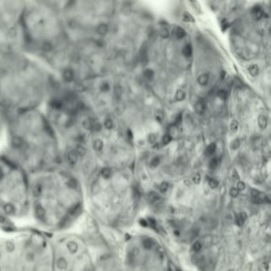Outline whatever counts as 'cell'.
<instances>
[{"label":"cell","mask_w":271,"mask_h":271,"mask_svg":"<svg viewBox=\"0 0 271 271\" xmlns=\"http://www.w3.org/2000/svg\"><path fill=\"white\" fill-rule=\"evenodd\" d=\"M0 156L28 175L62 168V148L41 109L6 112Z\"/></svg>","instance_id":"6da1fadb"},{"label":"cell","mask_w":271,"mask_h":271,"mask_svg":"<svg viewBox=\"0 0 271 271\" xmlns=\"http://www.w3.org/2000/svg\"><path fill=\"white\" fill-rule=\"evenodd\" d=\"M32 227L50 235L74 228L84 214V185L63 168L29 176Z\"/></svg>","instance_id":"7a4b0ae2"},{"label":"cell","mask_w":271,"mask_h":271,"mask_svg":"<svg viewBox=\"0 0 271 271\" xmlns=\"http://www.w3.org/2000/svg\"><path fill=\"white\" fill-rule=\"evenodd\" d=\"M58 81L45 64L23 50L0 55V108L41 109Z\"/></svg>","instance_id":"3957f363"},{"label":"cell","mask_w":271,"mask_h":271,"mask_svg":"<svg viewBox=\"0 0 271 271\" xmlns=\"http://www.w3.org/2000/svg\"><path fill=\"white\" fill-rule=\"evenodd\" d=\"M22 50L45 64L55 75L71 45L60 1H25L22 14Z\"/></svg>","instance_id":"277c9868"},{"label":"cell","mask_w":271,"mask_h":271,"mask_svg":"<svg viewBox=\"0 0 271 271\" xmlns=\"http://www.w3.org/2000/svg\"><path fill=\"white\" fill-rule=\"evenodd\" d=\"M64 151L87 145L96 117L89 116L90 106L76 88L59 80L41 108Z\"/></svg>","instance_id":"5b68a950"},{"label":"cell","mask_w":271,"mask_h":271,"mask_svg":"<svg viewBox=\"0 0 271 271\" xmlns=\"http://www.w3.org/2000/svg\"><path fill=\"white\" fill-rule=\"evenodd\" d=\"M52 235L33 227L0 230V271H52Z\"/></svg>","instance_id":"8992f818"},{"label":"cell","mask_w":271,"mask_h":271,"mask_svg":"<svg viewBox=\"0 0 271 271\" xmlns=\"http://www.w3.org/2000/svg\"><path fill=\"white\" fill-rule=\"evenodd\" d=\"M32 227L29 178L0 156V230Z\"/></svg>","instance_id":"52a82bcc"},{"label":"cell","mask_w":271,"mask_h":271,"mask_svg":"<svg viewBox=\"0 0 271 271\" xmlns=\"http://www.w3.org/2000/svg\"><path fill=\"white\" fill-rule=\"evenodd\" d=\"M52 271H97L84 235L76 228L52 235Z\"/></svg>","instance_id":"ba28073f"},{"label":"cell","mask_w":271,"mask_h":271,"mask_svg":"<svg viewBox=\"0 0 271 271\" xmlns=\"http://www.w3.org/2000/svg\"><path fill=\"white\" fill-rule=\"evenodd\" d=\"M25 1L0 0V55L22 50Z\"/></svg>","instance_id":"9c48e42d"},{"label":"cell","mask_w":271,"mask_h":271,"mask_svg":"<svg viewBox=\"0 0 271 271\" xmlns=\"http://www.w3.org/2000/svg\"><path fill=\"white\" fill-rule=\"evenodd\" d=\"M186 31L185 29H183L182 27H180V26H177L176 27L174 30H173V36L175 37L176 39H178V40H181V39H183L186 36Z\"/></svg>","instance_id":"30bf717a"},{"label":"cell","mask_w":271,"mask_h":271,"mask_svg":"<svg viewBox=\"0 0 271 271\" xmlns=\"http://www.w3.org/2000/svg\"><path fill=\"white\" fill-rule=\"evenodd\" d=\"M205 109H206V104L204 100H198V101H196V103L195 104V110H196V113L202 115V114L204 113Z\"/></svg>","instance_id":"8fae6325"},{"label":"cell","mask_w":271,"mask_h":271,"mask_svg":"<svg viewBox=\"0 0 271 271\" xmlns=\"http://www.w3.org/2000/svg\"><path fill=\"white\" fill-rule=\"evenodd\" d=\"M140 61L142 65H146L149 63V55L147 49H142L140 52Z\"/></svg>","instance_id":"7c38bea8"},{"label":"cell","mask_w":271,"mask_h":271,"mask_svg":"<svg viewBox=\"0 0 271 271\" xmlns=\"http://www.w3.org/2000/svg\"><path fill=\"white\" fill-rule=\"evenodd\" d=\"M208 81H209V76L207 73L201 74L200 76H199L198 79H197V82L201 86H206L208 84Z\"/></svg>","instance_id":"4fadbf2b"},{"label":"cell","mask_w":271,"mask_h":271,"mask_svg":"<svg viewBox=\"0 0 271 271\" xmlns=\"http://www.w3.org/2000/svg\"><path fill=\"white\" fill-rule=\"evenodd\" d=\"M258 126H259V127L261 130L265 129L268 126L267 118L265 117V116H263V115H261V116H259V117H258Z\"/></svg>","instance_id":"5bb4252c"},{"label":"cell","mask_w":271,"mask_h":271,"mask_svg":"<svg viewBox=\"0 0 271 271\" xmlns=\"http://www.w3.org/2000/svg\"><path fill=\"white\" fill-rule=\"evenodd\" d=\"M215 150H216V144L215 142H212L206 147L204 153H205L206 156L209 157V156H212L215 152Z\"/></svg>","instance_id":"9a60e30c"},{"label":"cell","mask_w":271,"mask_h":271,"mask_svg":"<svg viewBox=\"0 0 271 271\" xmlns=\"http://www.w3.org/2000/svg\"><path fill=\"white\" fill-rule=\"evenodd\" d=\"M183 55L187 58H189L192 55V46L191 44H186L182 49Z\"/></svg>","instance_id":"2e32d148"},{"label":"cell","mask_w":271,"mask_h":271,"mask_svg":"<svg viewBox=\"0 0 271 271\" xmlns=\"http://www.w3.org/2000/svg\"><path fill=\"white\" fill-rule=\"evenodd\" d=\"M122 94H123V88H122V87L119 86V85L115 86L113 90L114 99L116 100H119L120 98H121Z\"/></svg>","instance_id":"e0dca14e"},{"label":"cell","mask_w":271,"mask_h":271,"mask_svg":"<svg viewBox=\"0 0 271 271\" xmlns=\"http://www.w3.org/2000/svg\"><path fill=\"white\" fill-rule=\"evenodd\" d=\"M99 90L102 93L108 92L111 90V86H110L109 83L107 81H102L99 85Z\"/></svg>","instance_id":"ac0fdd59"},{"label":"cell","mask_w":271,"mask_h":271,"mask_svg":"<svg viewBox=\"0 0 271 271\" xmlns=\"http://www.w3.org/2000/svg\"><path fill=\"white\" fill-rule=\"evenodd\" d=\"M248 72L250 73V75L253 77H256L259 73V68L257 65H251L248 68Z\"/></svg>","instance_id":"d6986e66"},{"label":"cell","mask_w":271,"mask_h":271,"mask_svg":"<svg viewBox=\"0 0 271 271\" xmlns=\"http://www.w3.org/2000/svg\"><path fill=\"white\" fill-rule=\"evenodd\" d=\"M143 77L147 81H152L154 77V71L151 69H146L143 72Z\"/></svg>","instance_id":"ffe728a7"},{"label":"cell","mask_w":271,"mask_h":271,"mask_svg":"<svg viewBox=\"0 0 271 271\" xmlns=\"http://www.w3.org/2000/svg\"><path fill=\"white\" fill-rule=\"evenodd\" d=\"M158 33H159L160 37L163 39H166L169 37V30L167 27L162 26L158 30Z\"/></svg>","instance_id":"44dd1931"},{"label":"cell","mask_w":271,"mask_h":271,"mask_svg":"<svg viewBox=\"0 0 271 271\" xmlns=\"http://www.w3.org/2000/svg\"><path fill=\"white\" fill-rule=\"evenodd\" d=\"M103 127L105 128L108 131H111V130L113 129L114 127V122L112 119L110 118H107L104 122V124H103Z\"/></svg>","instance_id":"7402d4cb"},{"label":"cell","mask_w":271,"mask_h":271,"mask_svg":"<svg viewBox=\"0 0 271 271\" xmlns=\"http://www.w3.org/2000/svg\"><path fill=\"white\" fill-rule=\"evenodd\" d=\"M147 198L150 203H154V202H157L160 200V196L157 192H150L147 196Z\"/></svg>","instance_id":"603a6c76"},{"label":"cell","mask_w":271,"mask_h":271,"mask_svg":"<svg viewBox=\"0 0 271 271\" xmlns=\"http://www.w3.org/2000/svg\"><path fill=\"white\" fill-rule=\"evenodd\" d=\"M182 19L183 21L185 22H195L194 18L192 17V15L189 12H184L182 15Z\"/></svg>","instance_id":"cb8c5ba5"},{"label":"cell","mask_w":271,"mask_h":271,"mask_svg":"<svg viewBox=\"0 0 271 271\" xmlns=\"http://www.w3.org/2000/svg\"><path fill=\"white\" fill-rule=\"evenodd\" d=\"M240 146H241L240 139H238V138H237V139H234V140L231 142V145H230V147H231V149L232 150H237L239 149Z\"/></svg>","instance_id":"d4e9b609"},{"label":"cell","mask_w":271,"mask_h":271,"mask_svg":"<svg viewBox=\"0 0 271 271\" xmlns=\"http://www.w3.org/2000/svg\"><path fill=\"white\" fill-rule=\"evenodd\" d=\"M185 92L182 89H178V90L176 92L175 94V99L177 101H182V100H185Z\"/></svg>","instance_id":"484cf974"},{"label":"cell","mask_w":271,"mask_h":271,"mask_svg":"<svg viewBox=\"0 0 271 271\" xmlns=\"http://www.w3.org/2000/svg\"><path fill=\"white\" fill-rule=\"evenodd\" d=\"M238 129V122L237 120H232L230 124V131L231 134H235Z\"/></svg>","instance_id":"4316f807"},{"label":"cell","mask_w":271,"mask_h":271,"mask_svg":"<svg viewBox=\"0 0 271 271\" xmlns=\"http://www.w3.org/2000/svg\"><path fill=\"white\" fill-rule=\"evenodd\" d=\"M172 140H173V138L171 137V135H169V133H168V134H165V135L162 137V145H163V146H166V145H168L169 143H170Z\"/></svg>","instance_id":"83f0119b"},{"label":"cell","mask_w":271,"mask_h":271,"mask_svg":"<svg viewBox=\"0 0 271 271\" xmlns=\"http://www.w3.org/2000/svg\"><path fill=\"white\" fill-rule=\"evenodd\" d=\"M142 246L146 250H150L152 247V241L150 238H144L142 240Z\"/></svg>","instance_id":"f1b7e54d"},{"label":"cell","mask_w":271,"mask_h":271,"mask_svg":"<svg viewBox=\"0 0 271 271\" xmlns=\"http://www.w3.org/2000/svg\"><path fill=\"white\" fill-rule=\"evenodd\" d=\"M218 164H219V162H218L217 158H213L210 160L209 164H208V167H209L210 169H215L218 166Z\"/></svg>","instance_id":"f546056e"},{"label":"cell","mask_w":271,"mask_h":271,"mask_svg":"<svg viewBox=\"0 0 271 271\" xmlns=\"http://www.w3.org/2000/svg\"><path fill=\"white\" fill-rule=\"evenodd\" d=\"M159 164H160V158L158 156H155V157H154V158H152L150 165L152 168H156L158 167V165H159Z\"/></svg>","instance_id":"4dcf8cb0"},{"label":"cell","mask_w":271,"mask_h":271,"mask_svg":"<svg viewBox=\"0 0 271 271\" xmlns=\"http://www.w3.org/2000/svg\"><path fill=\"white\" fill-rule=\"evenodd\" d=\"M218 96L219 98L223 100H226L227 98V91L224 90V89H221L218 92Z\"/></svg>","instance_id":"1f68e13d"},{"label":"cell","mask_w":271,"mask_h":271,"mask_svg":"<svg viewBox=\"0 0 271 271\" xmlns=\"http://www.w3.org/2000/svg\"><path fill=\"white\" fill-rule=\"evenodd\" d=\"M208 183H209V186L212 189H215L219 185V182H218L217 180H215L214 178H210L209 181H208Z\"/></svg>","instance_id":"d6a6232c"},{"label":"cell","mask_w":271,"mask_h":271,"mask_svg":"<svg viewBox=\"0 0 271 271\" xmlns=\"http://www.w3.org/2000/svg\"><path fill=\"white\" fill-rule=\"evenodd\" d=\"M155 118H156V120H157L158 123H162V120H163V118H164L163 112H162V111H158V112H157Z\"/></svg>","instance_id":"836d02e7"},{"label":"cell","mask_w":271,"mask_h":271,"mask_svg":"<svg viewBox=\"0 0 271 271\" xmlns=\"http://www.w3.org/2000/svg\"><path fill=\"white\" fill-rule=\"evenodd\" d=\"M159 189H160V191H161L162 192H165L166 191L168 190V189H169V184H168L167 182L164 181V182H162V184L160 185Z\"/></svg>","instance_id":"e575fe53"},{"label":"cell","mask_w":271,"mask_h":271,"mask_svg":"<svg viewBox=\"0 0 271 271\" xmlns=\"http://www.w3.org/2000/svg\"><path fill=\"white\" fill-rule=\"evenodd\" d=\"M265 12L261 10H261H258V12H256V13L254 14V15H255V18H257V19H261V18H264L265 17Z\"/></svg>","instance_id":"d590c367"},{"label":"cell","mask_w":271,"mask_h":271,"mask_svg":"<svg viewBox=\"0 0 271 271\" xmlns=\"http://www.w3.org/2000/svg\"><path fill=\"white\" fill-rule=\"evenodd\" d=\"M182 119H183V118H182V114H179L178 116H177V117H176V119H175V121H174V126H178V125H180V124H181V123H182Z\"/></svg>","instance_id":"8d00e7d4"},{"label":"cell","mask_w":271,"mask_h":271,"mask_svg":"<svg viewBox=\"0 0 271 271\" xmlns=\"http://www.w3.org/2000/svg\"><path fill=\"white\" fill-rule=\"evenodd\" d=\"M156 139H156V136L154 134H152V133H151V134H150V135H148V142L149 143H150V144H154L156 142Z\"/></svg>","instance_id":"74e56055"},{"label":"cell","mask_w":271,"mask_h":271,"mask_svg":"<svg viewBox=\"0 0 271 271\" xmlns=\"http://www.w3.org/2000/svg\"><path fill=\"white\" fill-rule=\"evenodd\" d=\"M200 180H201V177L199 173H196L193 177H192V181L195 183V184H199L200 182Z\"/></svg>","instance_id":"f35d334b"},{"label":"cell","mask_w":271,"mask_h":271,"mask_svg":"<svg viewBox=\"0 0 271 271\" xmlns=\"http://www.w3.org/2000/svg\"><path fill=\"white\" fill-rule=\"evenodd\" d=\"M202 244L200 242H194V244L192 245V249L195 250V251H199V250L201 249Z\"/></svg>","instance_id":"ab89813d"},{"label":"cell","mask_w":271,"mask_h":271,"mask_svg":"<svg viewBox=\"0 0 271 271\" xmlns=\"http://www.w3.org/2000/svg\"><path fill=\"white\" fill-rule=\"evenodd\" d=\"M238 217V219H240V221L242 222V224H243V223H244V222L246 221V218H247V215H246V214L245 213V212H241Z\"/></svg>","instance_id":"60d3db41"},{"label":"cell","mask_w":271,"mask_h":271,"mask_svg":"<svg viewBox=\"0 0 271 271\" xmlns=\"http://www.w3.org/2000/svg\"><path fill=\"white\" fill-rule=\"evenodd\" d=\"M230 194H231V196H233V197H236V196H238V190L236 189V188H232V189L230 190Z\"/></svg>","instance_id":"b9f144b4"},{"label":"cell","mask_w":271,"mask_h":271,"mask_svg":"<svg viewBox=\"0 0 271 271\" xmlns=\"http://www.w3.org/2000/svg\"><path fill=\"white\" fill-rule=\"evenodd\" d=\"M259 193L260 192H258V190H256V189H251L250 191V195H251L252 197H254V198H257L259 196Z\"/></svg>","instance_id":"7bdbcfd3"},{"label":"cell","mask_w":271,"mask_h":271,"mask_svg":"<svg viewBox=\"0 0 271 271\" xmlns=\"http://www.w3.org/2000/svg\"><path fill=\"white\" fill-rule=\"evenodd\" d=\"M245 189V184L242 181H238L237 184V189L238 191H242Z\"/></svg>","instance_id":"ee69618b"},{"label":"cell","mask_w":271,"mask_h":271,"mask_svg":"<svg viewBox=\"0 0 271 271\" xmlns=\"http://www.w3.org/2000/svg\"><path fill=\"white\" fill-rule=\"evenodd\" d=\"M149 223H150V227H153V228H156L157 223H156L155 219H153V218H150V219H149Z\"/></svg>","instance_id":"f6af8a7d"},{"label":"cell","mask_w":271,"mask_h":271,"mask_svg":"<svg viewBox=\"0 0 271 271\" xmlns=\"http://www.w3.org/2000/svg\"><path fill=\"white\" fill-rule=\"evenodd\" d=\"M127 139H129L130 141H132L133 139V132L131 129H128L127 131Z\"/></svg>","instance_id":"bcb514c9"},{"label":"cell","mask_w":271,"mask_h":271,"mask_svg":"<svg viewBox=\"0 0 271 271\" xmlns=\"http://www.w3.org/2000/svg\"><path fill=\"white\" fill-rule=\"evenodd\" d=\"M139 223H140V224L142 225V227H146V226L148 225V223H147V221H146V219H140V221H139Z\"/></svg>","instance_id":"7dc6e473"},{"label":"cell","mask_w":271,"mask_h":271,"mask_svg":"<svg viewBox=\"0 0 271 271\" xmlns=\"http://www.w3.org/2000/svg\"><path fill=\"white\" fill-rule=\"evenodd\" d=\"M232 177H234L235 179H237V180H238V179H239V176H238V173H237V171L235 170V169H234V170H233Z\"/></svg>","instance_id":"c3c4849f"},{"label":"cell","mask_w":271,"mask_h":271,"mask_svg":"<svg viewBox=\"0 0 271 271\" xmlns=\"http://www.w3.org/2000/svg\"><path fill=\"white\" fill-rule=\"evenodd\" d=\"M175 235H179V231H175Z\"/></svg>","instance_id":"681fc988"},{"label":"cell","mask_w":271,"mask_h":271,"mask_svg":"<svg viewBox=\"0 0 271 271\" xmlns=\"http://www.w3.org/2000/svg\"><path fill=\"white\" fill-rule=\"evenodd\" d=\"M168 271H172V270H171V269H169V270H168Z\"/></svg>","instance_id":"f907efd6"}]
</instances>
